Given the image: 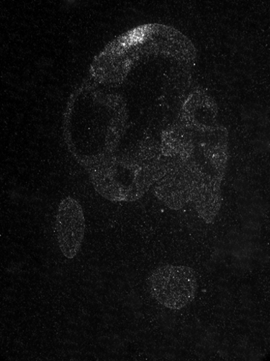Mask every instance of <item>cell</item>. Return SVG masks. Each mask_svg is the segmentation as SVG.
Listing matches in <instances>:
<instances>
[{
  "label": "cell",
  "mask_w": 270,
  "mask_h": 361,
  "mask_svg": "<svg viewBox=\"0 0 270 361\" xmlns=\"http://www.w3.org/2000/svg\"><path fill=\"white\" fill-rule=\"evenodd\" d=\"M149 293L163 307L181 310L193 302L198 288L195 270L188 266L165 264L147 279Z\"/></svg>",
  "instance_id": "1"
},
{
  "label": "cell",
  "mask_w": 270,
  "mask_h": 361,
  "mask_svg": "<svg viewBox=\"0 0 270 361\" xmlns=\"http://www.w3.org/2000/svg\"><path fill=\"white\" fill-rule=\"evenodd\" d=\"M55 231L60 251L69 259L75 258L80 251L85 232L83 208L76 199L67 197L60 202Z\"/></svg>",
  "instance_id": "2"
}]
</instances>
